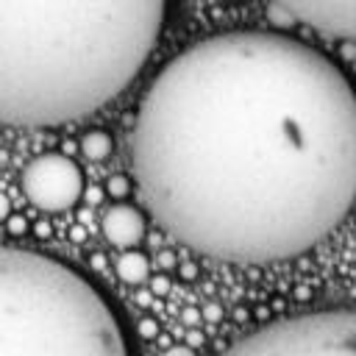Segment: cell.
Instances as JSON below:
<instances>
[{"label": "cell", "instance_id": "obj_1", "mask_svg": "<svg viewBox=\"0 0 356 356\" xmlns=\"http://www.w3.org/2000/svg\"><path fill=\"white\" fill-rule=\"evenodd\" d=\"M131 164L147 211L192 250L300 256L356 200V86L295 36H209L150 81Z\"/></svg>", "mask_w": 356, "mask_h": 356}, {"label": "cell", "instance_id": "obj_2", "mask_svg": "<svg viewBox=\"0 0 356 356\" xmlns=\"http://www.w3.org/2000/svg\"><path fill=\"white\" fill-rule=\"evenodd\" d=\"M164 11L167 0H0V122L53 128L111 103Z\"/></svg>", "mask_w": 356, "mask_h": 356}, {"label": "cell", "instance_id": "obj_3", "mask_svg": "<svg viewBox=\"0 0 356 356\" xmlns=\"http://www.w3.org/2000/svg\"><path fill=\"white\" fill-rule=\"evenodd\" d=\"M0 356H128L106 298L53 256L0 248Z\"/></svg>", "mask_w": 356, "mask_h": 356}, {"label": "cell", "instance_id": "obj_4", "mask_svg": "<svg viewBox=\"0 0 356 356\" xmlns=\"http://www.w3.org/2000/svg\"><path fill=\"white\" fill-rule=\"evenodd\" d=\"M220 356H356V309L267 323Z\"/></svg>", "mask_w": 356, "mask_h": 356}, {"label": "cell", "instance_id": "obj_5", "mask_svg": "<svg viewBox=\"0 0 356 356\" xmlns=\"http://www.w3.org/2000/svg\"><path fill=\"white\" fill-rule=\"evenodd\" d=\"M22 192L42 211H67L83 195V172L70 156L42 153L25 164Z\"/></svg>", "mask_w": 356, "mask_h": 356}, {"label": "cell", "instance_id": "obj_6", "mask_svg": "<svg viewBox=\"0 0 356 356\" xmlns=\"http://www.w3.org/2000/svg\"><path fill=\"white\" fill-rule=\"evenodd\" d=\"M328 36L356 44V0H270Z\"/></svg>", "mask_w": 356, "mask_h": 356}, {"label": "cell", "instance_id": "obj_7", "mask_svg": "<svg viewBox=\"0 0 356 356\" xmlns=\"http://www.w3.org/2000/svg\"><path fill=\"white\" fill-rule=\"evenodd\" d=\"M100 228H103V236L108 239V245H117L122 250H134V245H139L145 236V217L136 206L114 203L103 214Z\"/></svg>", "mask_w": 356, "mask_h": 356}, {"label": "cell", "instance_id": "obj_8", "mask_svg": "<svg viewBox=\"0 0 356 356\" xmlns=\"http://www.w3.org/2000/svg\"><path fill=\"white\" fill-rule=\"evenodd\" d=\"M114 273L120 281L136 286L150 278V261L139 250H122V256H117V261H114Z\"/></svg>", "mask_w": 356, "mask_h": 356}, {"label": "cell", "instance_id": "obj_9", "mask_svg": "<svg viewBox=\"0 0 356 356\" xmlns=\"http://www.w3.org/2000/svg\"><path fill=\"white\" fill-rule=\"evenodd\" d=\"M111 150H114V139H111V134L103 131V128H92V131H86V134L81 136V153H83L86 159H92V161L108 159Z\"/></svg>", "mask_w": 356, "mask_h": 356}, {"label": "cell", "instance_id": "obj_10", "mask_svg": "<svg viewBox=\"0 0 356 356\" xmlns=\"http://www.w3.org/2000/svg\"><path fill=\"white\" fill-rule=\"evenodd\" d=\"M106 189H108V195H111L114 200H125V197L131 195V178H125V175H111L108 184H106Z\"/></svg>", "mask_w": 356, "mask_h": 356}, {"label": "cell", "instance_id": "obj_11", "mask_svg": "<svg viewBox=\"0 0 356 356\" xmlns=\"http://www.w3.org/2000/svg\"><path fill=\"white\" fill-rule=\"evenodd\" d=\"M267 19H270L273 25H278V28H292V25L298 22L286 8L275 6V3H270V6H267Z\"/></svg>", "mask_w": 356, "mask_h": 356}, {"label": "cell", "instance_id": "obj_12", "mask_svg": "<svg viewBox=\"0 0 356 356\" xmlns=\"http://www.w3.org/2000/svg\"><path fill=\"white\" fill-rule=\"evenodd\" d=\"M136 331H139V337H145V339H156V337H159V323H156L153 317H142L139 325H136Z\"/></svg>", "mask_w": 356, "mask_h": 356}, {"label": "cell", "instance_id": "obj_13", "mask_svg": "<svg viewBox=\"0 0 356 356\" xmlns=\"http://www.w3.org/2000/svg\"><path fill=\"white\" fill-rule=\"evenodd\" d=\"M6 228H8V234H14V236H22V234L28 231V220H25L22 214H11V217L6 220Z\"/></svg>", "mask_w": 356, "mask_h": 356}, {"label": "cell", "instance_id": "obj_14", "mask_svg": "<svg viewBox=\"0 0 356 356\" xmlns=\"http://www.w3.org/2000/svg\"><path fill=\"white\" fill-rule=\"evenodd\" d=\"M150 292L153 295H167L170 292V278L161 273V275H153L150 278Z\"/></svg>", "mask_w": 356, "mask_h": 356}, {"label": "cell", "instance_id": "obj_15", "mask_svg": "<svg viewBox=\"0 0 356 356\" xmlns=\"http://www.w3.org/2000/svg\"><path fill=\"white\" fill-rule=\"evenodd\" d=\"M161 356H197L192 345H170L161 350Z\"/></svg>", "mask_w": 356, "mask_h": 356}, {"label": "cell", "instance_id": "obj_16", "mask_svg": "<svg viewBox=\"0 0 356 356\" xmlns=\"http://www.w3.org/2000/svg\"><path fill=\"white\" fill-rule=\"evenodd\" d=\"M178 275H181L184 281H195V278H197V264H195V261H181V264H178Z\"/></svg>", "mask_w": 356, "mask_h": 356}, {"label": "cell", "instance_id": "obj_17", "mask_svg": "<svg viewBox=\"0 0 356 356\" xmlns=\"http://www.w3.org/2000/svg\"><path fill=\"white\" fill-rule=\"evenodd\" d=\"M200 314H203V320H206V323H220V320H222V309H220L217 303H209Z\"/></svg>", "mask_w": 356, "mask_h": 356}, {"label": "cell", "instance_id": "obj_18", "mask_svg": "<svg viewBox=\"0 0 356 356\" xmlns=\"http://www.w3.org/2000/svg\"><path fill=\"white\" fill-rule=\"evenodd\" d=\"M181 323L184 325H197V323H203V314L197 309H184L181 312Z\"/></svg>", "mask_w": 356, "mask_h": 356}, {"label": "cell", "instance_id": "obj_19", "mask_svg": "<svg viewBox=\"0 0 356 356\" xmlns=\"http://www.w3.org/2000/svg\"><path fill=\"white\" fill-rule=\"evenodd\" d=\"M11 217V203H8V197L0 192V222H6Z\"/></svg>", "mask_w": 356, "mask_h": 356}, {"label": "cell", "instance_id": "obj_20", "mask_svg": "<svg viewBox=\"0 0 356 356\" xmlns=\"http://www.w3.org/2000/svg\"><path fill=\"white\" fill-rule=\"evenodd\" d=\"M339 53H342V58H356V44L353 42H342Z\"/></svg>", "mask_w": 356, "mask_h": 356}, {"label": "cell", "instance_id": "obj_21", "mask_svg": "<svg viewBox=\"0 0 356 356\" xmlns=\"http://www.w3.org/2000/svg\"><path fill=\"white\" fill-rule=\"evenodd\" d=\"M159 264L170 270V267H175V256L172 253H159Z\"/></svg>", "mask_w": 356, "mask_h": 356}, {"label": "cell", "instance_id": "obj_22", "mask_svg": "<svg viewBox=\"0 0 356 356\" xmlns=\"http://www.w3.org/2000/svg\"><path fill=\"white\" fill-rule=\"evenodd\" d=\"M70 236H72V239H75V242H83V239H86V231H83V228H81V225H75V228H72V231H70Z\"/></svg>", "mask_w": 356, "mask_h": 356}, {"label": "cell", "instance_id": "obj_23", "mask_svg": "<svg viewBox=\"0 0 356 356\" xmlns=\"http://www.w3.org/2000/svg\"><path fill=\"white\" fill-rule=\"evenodd\" d=\"M33 231H36L39 236H50V225H47V222H36Z\"/></svg>", "mask_w": 356, "mask_h": 356}, {"label": "cell", "instance_id": "obj_24", "mask_svg": "<svg viewBox=\"0 0 356 356\" xmlns=\"http://www.w3.org/2000/svg\"><path fill=\"white\" fill-rule=\"evenodd\" d=\"M92 267H95V270H97V267H103V256H100V253H95V256H92Z\"/></svg>", "mask_w": 356, "mask_h": 356}]
</instances>
